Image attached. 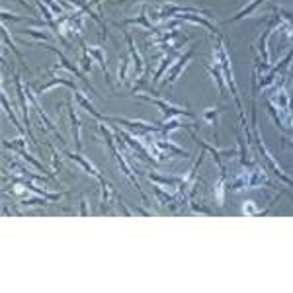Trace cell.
Wrapping results in <instances>:
<instances>
[{
  "mask_svg": "<svg viewBox=\"0 0 293 293\" xmlns=\"http://www.w3.org/2000/svg\"><path fill=\"white\" fill-rule=\"evenodd\" d=\"M217 116H219V112L211 107V109H207V112L204 114V119L209 123V125H215V123H217Z\"/></svg>",
  "mask_w": 293,
  "mask_h": 293,
  "instance_id": "cell-21",
  "label": "cell"
},
{
  "mask_svg": "<svg viewBox=\"0 0 293 293\" xmlns=\"http://www.w3.org/2000/svg\"><path fill=\"white\" fill-rule=\"evenodd\" d=\"M2 106H4V109H6V114L10 116V119H12V123L16 125V129H20L22 131V125H20V121L16 119V116H14V112H12V107H10L8 104V98H6V94H2Z\"/></svg>",
  "mask_w": 293,
  "mask_h": 293,
  "instance_id": "cell-18",
  "label": "cell"
},
{
  "mask_svg": "<svg viewBox=\"0 0 293 293\" xmlns=\"http://www.w3.org/2000/svg\"><path fill=\"white\" fill-rule=\"evenodd\" d=\"M125 75H127V57H123L121 59V67H119V82L125 80Z\"/></svg>",
  "mask_w": 293,
  "mask_h": 293,
  "instance_id": "cell-23",
  "label": "cell"
},
{
  "mask_svg": "<svg viewBox=\"0 0 293 293\" xmlns=\"http://www.w3.org/2000/svg\"><path fill=\"white\" fill-rule=\"evenodd\" d=\"M18 2H22V4L26 6V8H31V6H29V4H28V2H26V0H18Z\"/></svg>",
  "mask_w": 293,
  "mask_h": 293,
  "instance_id": "cell-27",
  "label": "cell"
},
{
  "mask_svg": "<svg viewBox=\"0 0 293 293\" xmlns=\"http://www.w3.org/2000/svg\"><path fill=\"white\" fill-rule=\"evenodd\" d=\"M92 68V57L88 59V47L84 45V53H82V72H88Z\"/></svg>",
  "mask_w": 293,
  "mask_h": 293,
  "instance_id": "cell-22",
  "label": "cell"
},
{
  "mask_svg": "<svg viewBox=\"0 0 293 293\" xmlns=\"http://www.w3.org/2000/svg\"><path fill=\"white\" fill-rule=\"evenodd\" d=\"M2 38H4V43H6V45H8V47L12 49L14 53H16V57H18V61H20V63H22L24 67H28V63L24 61V57H22V53H20V51H18V47H16V45H14V41L10 39V35H8V29H6V28H2Z\"/></svg>",
  "mask_w": 293,
  "mask_h": 293,
  "instance_id": "cell-16",
  "label": "cell"
},
{
  "mask_svg": "<svg viewBox=\"0 0 293 293\" xmlns=\"http://www.w3.org/2000/svg\"><path fill=\"white\" fill-rule=\"evenodd\" d=\"M170 63H172V57H170V55H166V57L162 59V65H160V68H158V70H156L155 78H153V84H155V82H158V78L162 77V72H164V70H166V67H168V65H170Z\"/></svg>",
  "mask_w": 293,
  "mask_h": 293,
  "instance_id": "cell-19",
  "label": "cell"
},
{
  "mask_svg": "<svg viewBox=\"0 0 293 293\" xmlns=\"http://www.w3.org/2000/svg\"><path fill=\"white\" fill-rule=\"evenodd\" d=\"M80 204H82V209H80V215H88V209H86V202H84V199H82V202H80Z\"/></svg>",
  "mask_w": 293,
  "mask_h": 293,
  "instance_id": "cell-26",
  "label": "cell"
},
{
  "mask_svg": "<svg viewBox=\"0 0 293 293\" xmlns=\"http://www.w3.org/2000/svg\"><path fill=\"white\" fill-rule=\"evenodd\" d=\"M57 84H63V86H68V88H72L75 90V82H70V80H65V78H53L51 82H47V84H43V86H39V94H43V92H47L49 88H53V86H57Z\"/></svg>",
  "mask_w": 293,
  "mask_h": 293,
  "instance_id": "cell-14",
  "label": "cell"
},
{
  "mask_svg": "<svg viewBox=\"0 0 293 293\" xmlns=\"http://www.w3.org/2000/svg\"><path fill=\"white\" fill-rule=\"evenodd\" d=\"M14 84H16V94H18L20 106H22V114H24V121H26V127L29 131V139L33 141V135H31V129H29V107L26 104V88L22 86V80H20V75H14Z\"/></svg>",
  "mask_w": 293,
  "mask_h": 293,
  "instance_id": "cell-4",
  "label": "cell"
},
{
  "mask_svg": "<svg viewBox=\"0 0 293 293\" xmlns=\"http://www.w3.org/2000/svg\"><path fill=\"white\" fill-rule=\"evenodd\" d=\"M90 2H92V4H98V2H100V0H90Z\"/></svg>",
  "mask_w": 293,
  "mask_h": 293,
  "instance_id": "cell-28",
  "label": "cell"
},
{
  "mask_svg": "<svg viewBox=\"0 0 293 293\" xmlns=\"http://www.w3.org/2000/svg\"><path fill=\"white\" fill-rule=\"evenodd\" d=\"M283 143L282 145L285 146V149H293V141H289V139H282Z\"/></svg>",
  "mask_w": 293,
  "mask_h": 293,
  "instance_id": "cell-25",
  "label": "cell"
},
{
  "mask_svg": "<svg viewBox=\"0 0 293 293\" xmlns=\"http://www.w3.org/2000/svg\"><path fill=\"white\" fill-rule=\"evenodd\" d=\"M65 155H67L68 158H72V160H77L78 164L82 166V168L86 170L88 174H92V176H94V178H98V180H104V178L100 176V172H98V170H96V166L90 164V162H88L86 158H82V156L78 155V153H70V151H67V149H65Z\"/></svg>",
  "mask_w": 293,
  "mask_h": 293,
  "instance_id": "cell-6",
  "label": "cell"
},
{
  "mask_svg": "<svg viewBox=\"0 0 293 293\" xmlns=\"http://www.w3.org/2000/svg\"><path fill=\"white\" fill-rule=\"evenodd\" d=\"M207 70H209V72H211V77L215 78V82H217V86H219V92H221V96H227V88H225L223 75H221V70H223V68H221V63L217 61V63H215V68L209 67Z\"/></svg>",
  "mask_w": 293,
  "mask_h": 293,
  "instance_id": "cell-12",
  "label": "cell"
},
{
  "mask_svg": "<svg viewBox=\"0 0 293 293\" xmlns=\"http://www.w3.org/2000/svg\"><path fill=\"white\" fill-rule=\"evenodd\" d=\"M273 26H276V20H270L268 28L264 29L262 38H260V45H258V49H260V55H262V59H264V63H266V65H270V53H268L266 43H268V38H270V31L273 29Z\"/></svg>",
  "mask_w": 293,
  "mask_h": 293,
  "instance_id": "cell-8",
  "label": "cell"
},
{
  "mask_svg": "<svg viewBox=\"0 0 293 293\" xmlns=\"http://www.w3.org/2000/svg\"><path fill=\"white\" fill-rule=\"evenodd\" d=\"M291 59H293V49L289 51V53H287V55H285V57L282 59V61H280V63H278V65H276V67L272 68V70H270V72H268V75H266V77L262 78V80H260V88H266L268 84H272L273 80H276V75H278L282 68L287 67Z\"/></svg>",
  "mask_w": 293,
  "mask_h": 293,
  "instance_id": "cell-5",
  "label": "cell"
},
{
  "mask_svg": "<svg viewBox=\"0 0 293 293\" xmlns=\"http://www.w3.org/2000/svg\"><path fill=\"white\" fill-rule=\"evenodd\" d=\"M262 2H264V0H250V2H248L244 8H241L239 12H236V14H234L233 18L225 20V22H239V20H243V18H246V16H250L254 10L258 8L260 4H262Z\"/></svg>",
  "mask_w": 293,
  "mask_h": 293,
  "instance_id": "cell-11",
  "label": "cell"
},
{
  "mask_svg": "<svg viewBox=\"0 0 293 293\" xmlns=\"http://www.w3.org/2000/svg\"><path fill=\"white\" fill-rule=\"evenodd\" d=\"M252 123H254V141H256V146L260 149V153H262L264 160H266V164L270 166V170H272L273 174L278 176L280 180H283L285 184H293V178H289V176L283 172L282 168H280V164L276 162L272 158V155L268 153V149H266V145L262 143V137H260V133H258V127H256V104L252 102Z\"/></svg>",
  "mask_w": 293,
  "mask_h": 293,
  "instance_id": "cell-2",
  "label": "cell"
},
{
  "mask_svg": "<svg viewBox=\"0 0 293 293\" xmlns=\"http://www.w3.org/2000/svg\"><path fill=\"white\" fill-rule=\"evenodd\" d=\"M45 2H47L49 6H51V8H53V12H55V14H63V8H61V6H55V4H53V2H51V0H45Z\"/></svg>",
  "mask_w": 293,
  "mask_h": 293,
  "instance_id": "cell-24",
  "label": "cell"
},
{
  "mask_svg": "<svg viewBox=\"0 0 293 293\" xmlns=\"http://www.w3.org/2000/svg\"><path fill=\"white\" fill-rule=\"evenodd\" d=\"M88 53H90V57L92 59H96V63H100V67L104 68V72L107 75V70H106V55H104V51L100 47H88ZM109 78V77H107Z\"/></svg>",
  "mask_w": 293,
  "mask_h": 293,
  "instance_id": "cell-15",
  "label": "cell"
},
{
  "mask_svg": "<svg viewBox=\"0 0 293 293\" xmlns=\"http://www.w3.org/2000/svg\"><path fill=\"white\" fill-rule=\"evenodd\" d=\"M192 57H194V47L190 49V51H188V53L184 55V57H180L178 65H176V67L172 68V72H170V75L166 77V84H174L176 80H178V75H180V70H182V68H184L186 65H188V61H190Z\"/></svg>",
  "mask_w": 293,
  "mask_h": 293,
  "instance_id": "cell-7",
  "label": "cell"
},
{
  "mask_svg": "<svg viewBox=\"0 0 293 293\" xmlns=\"http://www.w3.org/2000/svg\"><path fill=\"white\" fill-rule=\"evenodd\" d=\"M137 96L143 98V100H146V102H151V104H155L156 107H160V109H162V114H164V119H170V117H174V116L195 117L192 112H188V109H182V107L174 106V104H170V102H166V100H160V98L146 96V94H137Z\"/></svg>",
  "mask_w": 293,
  "mask_h": 293,
  "instance_id": "cell-3",
  "label": "cell"
},
{
  "mask_svg": "<svg viewBox=\"0 0 293 293\" xmlns=\"http://www.w3.org/2000/svg\"><path fill=\"white\" fill-rule=\"evenodd\" d=\"M68 109H70V119H72V139H75V145L80 151L82 149V143H80V119H78L77 112L72 107V102L68 100Z\"/></svg>",
  "mask_w": 293,
  "mask_h": 293,
  "instance_id": "cell-10",
  "label": "cell"
},
{
  "mask_svg": "<svg viewBox=\"0 0 293 293\" xmlns=\"http://www.w3.org/2000/svg\"><path fill=\"white\" fill-rule=\"evenodd\" d=\"M22 33H26V35H31V38H35V39H41V41H45V43L49 41L47 33H41V31H38V29H24Z\"/></svg>",
  "mask_w": 293,
  "mask_h": 293,
  "instance_id": "cell-20",
  "label": "cell"
},
{
  "mask_svg": "<svg viewBox=\"0 0 293 293\" xmlns=\"http://www.w3.org/2000/svg\"><path fill=\"white\" fill-rule=\"evenodd\" d=\"M213 55H215V61H219V63H221V68H223V75H225V82H227V86L231 88V94H233L234 102H236V107H239L241 121H243L244 129H246V117H244L243 102H241V96H239V88H236V82H234L231 61H229V55H227V51H225V43H223V39L221 38H217V47H215Z\"/></svg>",
  "mask_w": 293,
  "mask_h": 293,
  "instance_id": "cell-1",
  "label": "cell"
},
{
  "mask_svg": "<svg viewBox=\"0 0 293 293\" xmlns=\"http://www.w3.org/2000/svg\"><path fill=\"white\" fill-rule=\"evenodd\" d=\"M123 24H137V26H145L146 29H153V31H156V29H155V26H153V24H151V22H149V20H146V16H145V10H143V14H141V16H139V18H133V20H125V22H123Z\"/></svg>",
  "mask_w": 293,
  "mask_h": 293,
  "instance_id": "cell-17",
  "label": "cell"
},
{
  "mask_svg": "<svg viewBox=\"0 0 293 293\" xmlns=\"http://www.w3.org/2000/svg\"><path fill=\"white\" fill-rule=\"evenodd\" d=\"M125 41H127V45H129V53H131V57H133V61H135V77H139V75L143 72V61H141V55L137 53V47H135V43H133V38H131V33H129V31H125Z\"/></svg>",
  "mask_w": 293,
  "mask_h": 293,
  "instance_id": "cell-9",
  "label": "cell"
},
{
  "mask_svg": "<svg viewBox=\"0 0 293 293\" xmlns=\"http://www.w3.org/2000/svg\"><path fill=\"white\" fill-rule=\"evenodd\" d=\"M75 98H77V100H78V104H80V106L84 107V109H86L88 114H92V116H94V117H98V119H106V117H104V116H100V114H98L96 109H94V106H92V104H90V102H88L86 98L82 96L80 92H75Z\"/></svg>",
  "mask_w": 293,
  "mask_h": 293,
  "instance_id": "cell-13",
  "label": "cell"
}]
</instances>
